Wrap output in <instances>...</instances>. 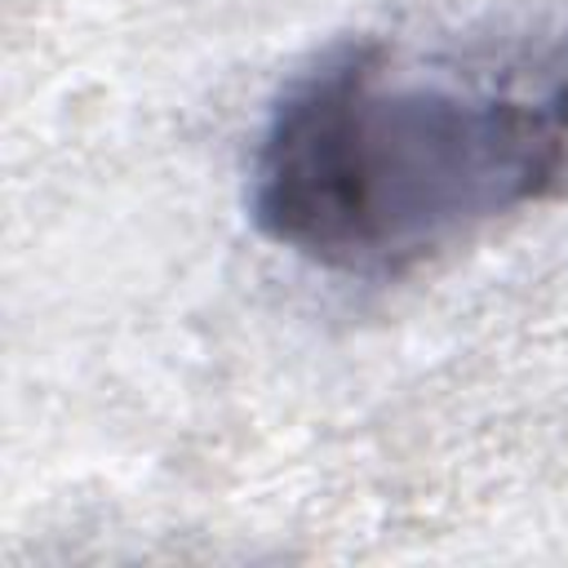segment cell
<instances>
[{"label": "cell", "mask_w": 568, "mask_h": 568, "mask_svg": "<svg viewBox=\"0 0 568 568\" xmlns=\"http://www.w3.org/2000/svg\"><path fill=\"white\" fill-rule=\"evenodd\" d=\"M568 191V31L413 58L342 40L271 102L248 222L306 266L404 275Z\"/></svg>", "instance_id": "1"}]
</instances>
